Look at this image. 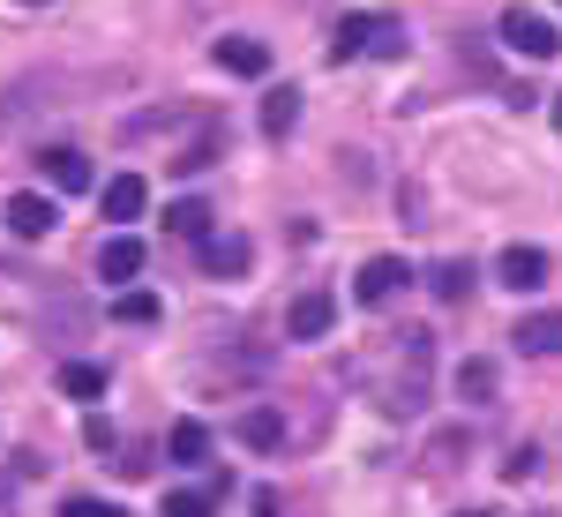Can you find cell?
<instances>
[{"instance_id":"obj_1","label":"cell","mask_w":562,"mask_h":517,"mask_svg":"<svg viewBox=\"0 0 562 517\" xmlns=\"http://www.w3.org/2000/svg\"><path fill=\"white\" fill-rule=\"evenodd\" d=\"M360 53L397 60V53H405V23H397V15H375V8L338 15V31H330V60H360Z\"/></svg>"},{"instance_id":"obj_2","label":"cell","mask_w":562,"mask_h":517,"mask_svg":"<svg viewBox=\"0 0 562 517\" xmlns=\"http://www.w3.org/2000/svg\"><path fill=\"white\" fill-rule=\"evenodd\" d=\"M503 45H510V53H525V60H555V23H548V15H532V8H510V15H503Z\"/></svg>"},{"instance_id":"obj_3","label":"cell","mask_w":562,"mask_h":517,"mask_svg":"<svg viewBox=\"0 0 562 517\" xmlns=\"http://www.w3.org/2000/svg\"><path fill=\"white\" fill-rule=\"evenodd\" d=\"M405 278H413V270H405L397 256H375V262H360V278H352V301H360V307H383L390 293H405Z\"/></svg>"},{"instance_id":"obj_4","label":"cell","mask_w":562,"mask_h":517,"mask_svg":"<svg viewBox=\"0 0 562 517\" xmlns=\"http://www.w3.org/2000/svg\"><path fill=\"white\" fill-rule=\"evenodd\" d=\"M495 278H503L510 293H540V285H548V248H503V256H495Z\"/></svg>"},{"instance_id":"obj_5","label":"cell","mask_w":562,"mask_h":517,"mask_svg":"<svg viewBox=\"0 0 562 517\" xmlns=\"http://www.w3.org/2000/svg\"><path fill=\"white\" fill-rule=\"evenodd\" d=\"M98 278H105V285H128V278H143V240H135V233H113V240L98 248Z\"/></svg>"},{"instance_id":"obj_6","label":"cell","mask_w":562,"mask_h":517,"mask_svg":"<svg viewBox=\"0 0 562 517\" xmlns=\"http://www.w3.org/2000/svg\"><path fill=\"white\" fill-rule=\"evenodd\" d=\"M98 203H105V217H113V225H128V217H143V203H150V188H143V172H113Z\"/></svg>"},{"instance_id":"obj_7","label":"cell","mask_w":562,"mask_h":517,"mask_svg":"<svg viewBox=\"0 0 562 517\" xmlns=\"http://www.w3.org/2000/svg\"><path fill=\"white\" fill-rule=\"evenodd\" d=\"M53 195H15V203H8V233H15V240H45V233H53Z\"/></svg>"},{"instance_id":"obj_8","label":"cell","mask_w":562,"mask_h":517,"mask_svg":"<svg viewBox=\"0 0 562 517\" xmlns=\"http://www.w3.org/2000/svg\"><path fill=\"white\" fill-rule=\"evenodd\" d=\"M510 338H518V352L548 360V352H562V315H555V307H548V315H525V323L510 330Z\"/></svg>"},{"instance_id":"obj_9","label":"cell","mask_w":562,"mask_h":517,"mask_svg":"<svg viewBox=\"0 0 562 517\" xmlns=\"http://www.w3.org/2000/svg\"><path fill=\"white\" fill-rule=\"evenodd\" d=\"M217 68L225 76H262L270 68V45L262 38H217Z\"/></svg>"},{"instance_id":"obj_10","label":"cell","mask_w":562,"mask_h":517,"mask_svg":"<svg viewBox=\"0 0 562 517\" xmlns=\"http://www.w3.org/2000/svg\"><path fill=\"white\" fill-rule=\"evenodd\" d=\"M38 166H45V180H53L60 195H83V188H90V158H83V150H45Z\"/></svg>"},{"instance_id":"obj_11","label":"cell","mask_w":562,"mask_h":517,"mask_svg":"<svg viewBox=\"0 0 562 517\" xmlns=\"http://www.w3.org/2000/svg\"><path fill=\"white\" fill-rule=\"evenodd\" d=\"M330 323H338L330 293H301V301H293V323H285V330H293V338H330Z\"/></svg>"},{"instance_id":"obj_12","label":"cell","mask_w":562,"mask_h":517,"mask_svg":"<svg viewBox=\"0 0 562 517\" xmlns=\"http://www.w3.org/2000/svg\"><path fill=\"white\" fill-rule=\"evenodd\" d=\"M203 270H211V278H240V270H248V240H240V233H225V240L203 233Z\"/></svg>"},{"instance_id":"obj_13","label":"cell","mask_w":562,"mask_h":517,"mask_svg":"<svg viewBox=\"0 0 562 517\" xmlns=\"http://www.w3.org/2000/svg\"><path fill=\"white\" fill-rule=\"evenodd\" d=\"M166 450H173V465H203V458H211V428H203V420H173Z\"/></svg>"},{"instance_id":"obj_14","label":"cell","mask_w":562,"mask_h":517,"mask_svg":"<svg viewBox=\"0 0 562 517\" xmlns=\"http://www.w3.org/2000/svg\"><path fill=\"white\" fill-rule=\"evenodd\" d=\"M293 121H301V90H270L262 98V135H293Z\"/></svg>"},{"instance_id":"obj_15","label":"cell","mask_w":562,"mask_h":517,"mask_svg":"<svg viewBox=\"0 0 562 517\" xmlns=\"http://www.w3.org/2000/svg\"><path fill=\"white\" fill-rule=\"evenodd\" d=\"M60 390H68V397H83V405H98V397H105V368L68 360V368H60Z\"/></svg>"},{"instance_id":"obj_16","label":"cell","mask_w":562,"mask_h":517,"mask_svg":"<svg viewBox=\"0 0 562 517\" xmlns=\"http://www.w3.org/2000/svg\"><path fill=\"white\" fill-rule=\"evenodd\" d=\"M458 397H465V405H487V397H495V360H465V368H458Z\"/></svg>"},{"instance_id":"obj_17","label":"cell","mask_w":562,"mask_h":517,"mask_svg":"<svg viewBox=\"0 0 562 517\" xmlns=\"http://www.w3.org/2000/svg\"><path fill=\"white\" fill-rule=\"evenodd\" d=\"M428 285H435V301H465V293H473V270H465V262H435Z\"/></svg>"},{"instance_id":"obj_18","label":"cell","mask_w":562,"mask_h":517,"mask_svg":"<svg viewBox=\"0 0 562 517\" xmlns=\"http://www.w3.org/2000/svg\"><path fill=\"white\" fill-rule=\"evenodd\" d=\"M278 435H285V428H278V413H262V405H256V413H240V442H248V450H278Z\"/></svg>"},{"instance_id":"obj_19","label":"cell","mask_w":562,"mask_h":517,"mask_svg":"<svg viewBox=\"0 0 562 517\" xmlns=\"http://www.w3.org/2000/svg\"><path fill=\"white\" fill-rule=\"evenodd\" d=\"M166 225H173V233H188V240H203V233H211V203H195V195H188V203H173V211H166Z\"/></svg>"},{"instance_id":"obj_20","label":"cell","mask_w":562,"mask_h":517,"mask_svg":"<svg viewBox=\"0 0 562 517\" xmlns=\"http://www.w3.org/2000/svg\"><path fill=\"white\" fill-rule=\"evenodd\" d=\"M113 315H121V323H135V330H150V323H158V293H121V301H113Z\"/></svg>"},{"instance_id":"obj_21","label":"cell","mask_w":562,"mask_h":517,"mask_svg":"<svg viewBox=\"0 0 562 517\" xmlns=\"http://www.w3.org/2000/svg\"><path fill=\"white\" fill-rule=\"evenodd\" d=\"M217 510V495H203V487H173L166 495V517H211Z\"/></svg>"},{"instance_id":"obj_22","label":"cell","mask_w":562,"mask_h":517,"mask_svg":"<svg viewBox=\"0 0 562 517\" xmlns=\"http://www.w3.org/2000/svg\"><path fill=\"white\" fill-rule=\"evenodd\" d=\"M60 517H128L121 503H98V495H76V503H60Z\"/></svg>"},{"instance_id":"obj_23","label":"cell","mask_w":562,"mask_h":517,"mask_svg":"<svg viewBox=\"0 0 562 517\" xmlns=\"http://www.w3.org/2000/svg\"><path fill=\"white\" fill-rule=\"evenodd\" d=\"M83 442H90V450H113V420H105V413H90V420H83Z\"/></svg>"},{"instance_id":"obj_24","label":"cell","mask_w":562,"mask_h":517,"mask_svg":"<svg viewBox=\"0 0 562 517\" xmlns=\"http://www.w3.org/2000/svg\"><path fill=\"white\" fill-rule=\"evenodd\" d=\"M555 128H562V98H555Z\"/></svg>"},{"instance_id":"obj_25","label":"cell","mask_w":562,"mask_h":517,"mask_svg":"<svg viewBox=\"0 0 562 517\" xmlns=\"http://www.w3.org/2000/svg\"><path fill=\"white\" fill-rule=\"evenodd\" d=\"M23 8H45V0H23Z\"/></svg>"},{"instance_id":"obj_26","label":"cell","mask_w":562,"mask_h":517,"mask_svg":"<svg viewBox=\"0 0 562 517\" xmlns=\"http://www.w3.org/2000/svg\"><path fill=\"white\" fill-rule=\"evenodd\" d=\"M465 517H480V510H465Z\"/></svg>"},{"instance_id":"obj_27","label":"cell","mask_w":562,"mask_h":517,"mask_svg":"<svg viewBox=\"0 0 562 517\" xmlns=\"http://www.w3.org/2000/svg\"><path fill=\"white\" fill-rule=\"evenodd\" d=\"M555 8H562V0H555Z\"/></svg>"}]
</instances>
